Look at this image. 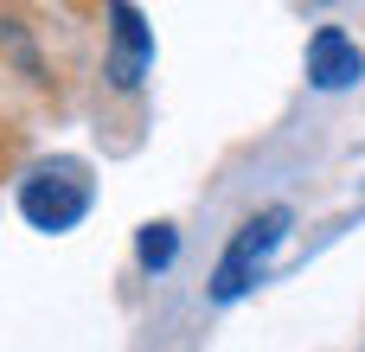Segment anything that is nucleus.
I'll use <instances>...</instances> for the list:
<instances>
[{
  "label": "nucleus",
  "instance_id": "nucleus-4",
  "mask_svg": "<svg viewBox=\"0 0 365 352\" xmlns=\"http://www.w3.org/2000/svg\"><path fill=\"white\" fill-rule=\"evenodd\" d=\"M365 77V51L346 38V26H321L308 38V83L314 90H353Z\"/></svg>",
  "mask_w": 365,
  "mask_h": 352
},
{
  "label": "nucleus",
  "instance_id": "nucleus-1",
  "mask_svg": "<svg viewBox=\"0 0 365 352\" xmlns=\"http://www.w3.org/2000/svg\"><path fill=\"white\" fill-rule=\"evenodd\" d=\"M19 212L32 231H71L83 212H90V167L83 160H38L26 180H19Z\"/></svg>",
  "mask_w": 365,
  "mask_h": 352
},
{
  "label": "nucleus",
  "instance_id": "nucleus-5",
  "mask_svg": "<svg viewBox=\"0 0 365 352\" xmlns=\"http://www.w3.org/2000/svg\"><path fill=\"white\" fill-rule=\"evenodd\" d=\"M173 257H180V231H173V224H141V237H135V263L160 276Z\"/></svg>",
  "mask_w": 365,
  "mask_h": 352
},
{
  "label": "nucleus",
  "instance_id": "nucleus-3",
  "mask_svg": "<svg viewBox=\"0 0 365 352\" xmlns=\"http://www.w3.org/2000/svg\"><path fill=\"white\" fill-rule=\"evenodd\" d=\"M109 26H115V32H109V38H115V45H109V83H115V90H141V77L154 71V32L141 26L135 6H109Z\"/></svg>",
  "mask_w": 365,
  "mask_h": 352
},
{
  "label": "nucleus",
  "instance_id": "nucleus-2",
  "mask_svg": "<svg viewBox=\"0 0 365 352\" xmlns=\"http://www.w3.org/2000/svg\"><path fill=\"white\" fill-rule=\"evenodd\" d=\"M289 205H263L257 218H244L237 224V237H231V250L218 257V269H212V301H237V295H250V282L269 269V257H276V244L289 237Z\"/></svg>",
  "mask_w": 365,
  "mask_h": 352
}]
</instances>
